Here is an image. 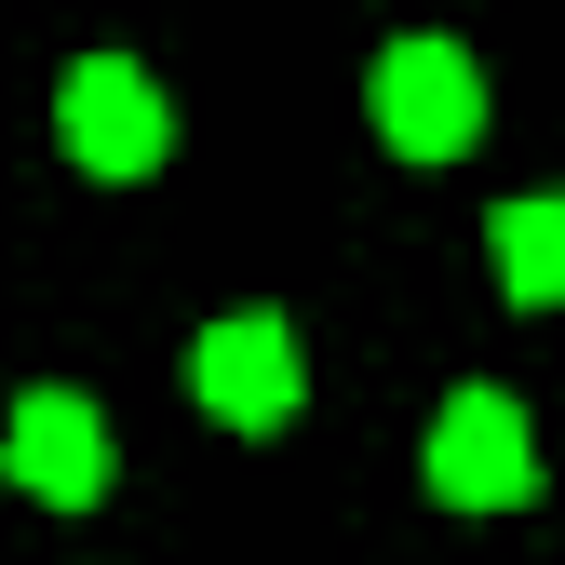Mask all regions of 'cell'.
Instances as JSON below:
<instances>
[{
    "label": "cell",
    "instance_id": "5",
    "mask_svg": "<svg viewBox=\"0 0 565 565\" xmlns=\"http://www.w3.org/2000/svg\"><path fill=\"white\" fill-rule=\"evenodd\" d=\"M0 471L54 512H95L108 499V417L82 391H14V431H0Z\"/></svg>",
    "mask_w": 565,
    "mask_h": 565
},
{
    "label": "cell",
    "instance_id": "2",
    "mask_svg": "<svg viewBox=\"0 0 565 565\" xmlns=\"http://www.w3.org/2000/svg\"><path fill=\"white\" fill-rule=\"evenodd\" d=\"M364 108H377V135H391L404 162H458L471 135H484V67H471L458 41L417 28V41H391V54L364 67Z\"/></svg>",
    "mask_w": 565,
    "mask_h": 565
},
{
    "label": "cell",
    "instance_id": "6",
    "mask_svg": "<svg viewBox=\"0 0 565 565\" xmlns=\"http://www.w3.org/2000/svg\"><path fill=\"white\" fill-rule=\"evenodd\" d=\"M484 256H499V297L512 310H565V202H499V230H484Z\"/></svg>",
    "mask_w": 565,
    "mask_h": 565
},
{
    "label": "cell",
    "instance_id": "1",
    "mask_svg": "<svg viewBox=\"0 0 565 565\" xmlns=\"http://www.w3.org/2000/svg\"><path fill=\"white\" fill-rule=\"evenodd\" d=\"M54 135H67V162H82V175L135 189V175L175 149V108H162V82H149L135 54H82V67L54 82Z\"/></svg>",
    "mask_w": 565,
    "mask_h": 565
},
{
    "label": "cell",
    "instance_id": "3",
    "mask_svg": "<svg viewBox=\"0 0 565 565\" xmlns=\"http://www.w3.org/2000/svg\"><path fill=\"white\" fill-rule=\"evenodd\" d=\"M431 499L445 512H512V499H539V431H525L512 391H445V417H431Z\"/></svg>",
    "mask_w": 565,
    "mask_h": 565
},
{
    "label": "cell",
    "instance_id": "4",
    "mask_svg": "<svg viewBox=\"0 0 565 565\" xmlns=\"http://www.w3.org/2000/svg\"><path fill=\"white\" fill-rule=\"evenodd\" d=\"M189 391L216 404L230 431H282V417L310 404V350H297V323L230 310V323H202V350H189Z\"/></svg>",
    "mask_w": 565,
    "mask_h": 565
}]
</instances>
